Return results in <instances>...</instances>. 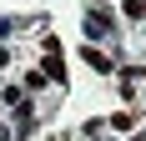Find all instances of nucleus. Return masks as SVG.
Returning a JSON list of instances; mask_svg holds the SVG:
<instances>
[{"label":"nucleus","mask_w":146,"mask_h":141,"mask_svg":"<svg viewBox=\"0 0 146 141\" xmlns=\"http://www.w3.org/2000/svg\"><path fill=\"white\" fill-rule=\"evenodd\" d=\"M86 66H91V70H111V56H101L96 45H86Z\"/></svg>","instance_id":"3"},{"label":"nucleus","mask_w":146,"mask_h":141,"mask_svg":"<svg viewBox=\"0 0 146 141\" xmlns=\"http://www.w3.org/2000/svg\"><path fill=\"white\" fill-rule=\"evenodd\" d=\"M126 20H146V0H126Z\"/></svg>","instance_id":"4"},{"label":"nucleus","mask_w":146,"mask_h":141,"mask_svg":"<svg viewBox=\"0 0 146 141\" xmlns=\"http://www.w3.org/2000/svg\"><path fill=\"white\" fill-rule=\"evenodd\" d=\"M0 141H15V131H10V126H0Z\"/></svg>","instance_id":"5"},{"label":"nucleus","mask_w":146,"mask_h":141,"mask_svg":"<svg viewBox=\"0 0 146 141\" xmlns=\"http://www.w3.org/2000/svg\"><path fill=\"white\" fill-rule=\"evenodd\" d=\"M106 30H111V15H106V10H91L86 15V35H106Z\"/></svg>","instance_id":"2"},{"label":"nucleus","mask_w":146,"mask_h":141,"mask_svg":"<svg viewBox=\"0 0 146 141\" xmlns=\"http://www.w3.org/2000/svg\"><path fill=\"white\" fill-rule=\"evenodd\" d=\"M40 76H50V81H60L66 70H60V51H56V41H45V70Z\"/></svg>","instance_id":"1"}]
</instances>
